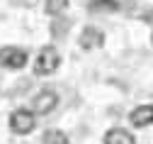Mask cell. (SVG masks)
<instances>
[{
	"instance_id": "3957f363",
	"label": "cell",
	"mask_w": 153,
	"mask_h": 144,
	"mask_svg": "<svg viewBox=\"0 0 153 144\" xmlns=\"http://www.w3.org/2000/svg\"><path fill=\"white\" fill-rule=\"evenodd\" d=\"M0 66L7 71H22L27 66V51L20 47H3L0 49Z\"/></svg>"
},
{
	"instance_id": "5b68a950",
	"label": "cell",
	"mask_w": 153,
	"mask_h": 144,
	"mask_svg": "<svg viewBox=\"0 0 153 144\" xmlns=\"http://www.w3.org/2000/svg\"><path fill=\"white\" fill-rule=\"evenodd\" d=\"M129 122L136 130H143L148 125H153V105L151 103H143V105H136L129 112Z\"/></svg>"
},
{
	"instance_id": "8992f818",
	"label": "cell",
	"mask_w": 153,
	"mask_h": 144,
	"mask_svg": "<svg viewBox=\"0 0 153 144\" xmlns=\"http://www.w3.org/2000/svg\"><path fill=\"white\" fill-rule=\"evenodd\" d=\"M78 44H80L85 51L97 49V47H102V44H105V32H102V29H97V27H85V29L80 32Z\"/></svg>"
},
{
	"instance_id": "52a82bcc",
	"label": "cell",
	"mask_w": 153,
	"mask_h": 144,
	"mask_svg": "<svg viewBox=\"0 0 153 144\" xmlns=\"http://www.w3.org/2000/svg\"><path fill=\"white\" fill-rule=\"evenodd\" d=\"M102 142H105V144H136L134 134H131L129 130H124V127H112V130L105 134Z\"/></svg>"
},
{
	"instance_id": "ba28073f",
	"label": "cell",
	"mask_w": 153,
	"mask_h": 144,
	"mask_svg": "<svg viewBox=\"0 0 153 144\" xmlns=\"http://www.w3.org/2000/svg\"><path fill=\"white\" fill-rule=\"evenodd\" d=\"M119 0H88V10L90 12H97V15H102V12H119Z\"/></svg>"
},
{
	"instance_id": "277c9868",
	"label": "cell",
	"mask_w": 153,
	"mask_h": 144,
	"mask_svg": "<svg viewBox=\"0 0 153 144\" xmlns=\"http://www.w3.org/2000/svg\"><path fill=\"white\" fill-rule=\"evenodd\" d=\"M59 108V95L53 90H39L32 98V112L34 115H49Z\"/></svg>"
},
{
	"instance_id": "6da1fadb",
	"label": "cell",
	"mask_w": 153,
	"mask_h": 144,
	"mask_svg": "<svg viewBox=\"0 0 153 144\" xmlns=\"http://www.w3.org/2000/svg\"><path fill=\"white\" fill-rule=\"evenodd\" d=\"M61 66V54L56 47H44L34 59V73L36 76H51Z\"/></svg>"
},
{
	"instance_id": "30bf717a",
	"label": "cell",
	"mask_w": 153,
	"mask_h": 144,
	"mask_svg": "<svg viewBox=\"0 0 153 144\" xmlns=\"http://www.w3.org/2000/svg\"><path fill=\"white\" fill-rule=\"evenodd\" d=\"M66 3L68 0H46V12L49 15H61L66 10Z\"/></svg>"
},
{
	"instance_id": "8fae6325",
	"label": "cell",
	"mask_w": 153,
	"mask_h": 144,
	"mask_svg": "<svg viewBox=\"0 0 153 144\" xmlns=\"http://www.w3.org/2000/svg\"><path fill=\"white\" fill-rule=\"evenodd\" d=\"M151 42H153V32H151Z\"/></svg>"
},
{
	"instance_id": "7a4b0ae2",
	"label": "cell",
	"mask_w": 153,
	"mask_h": 144,
	"mask_svg": "<svg viewBox=\"0 0 153 144\" xmlns=\"http://www.w3.org/2000/svg\"><path fill=\"white\" fill-rule=\"evenodd\" d=\"M34 127H36V115L32 110L20 108L10 115V130L15 134H29V132H34Z\"/></svg>"
},
{
	"instance_id": "9c48e42d",
	"label": "cell",
	"mask_w": 153,
	"mask_h": 144,
	"mask_svg": "<svg viewBox=\"0 0 153 144\" xmlns=\"http://www.w3.org/2000/svg\"><path fill=\"white\" fill-rule=\"evenodd\" d=\"M42 142L44 144H71L68 142V134L61 132V130H46L44 137H42Z\"/></svg>"
}]
</instances>
